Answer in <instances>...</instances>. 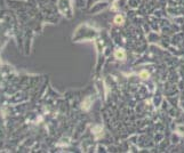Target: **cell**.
Here are the masks:
<instances>
[{
    "instance_id": "obj_1",
    "label": "cell",
    "mask_w": 184,
    "mask_h": 153,
    "mask_svg": "<svg viewBox=\"0 0 184 153\" xmlns=\"http://www.w3.org/2000/svg\"><path fill=\"white\" fill-rule=\"evenodd\" d=\"M123 18L121 17V16H117V17H116V23H117V24H123Z\"/></svg>"
},
{
    "instance_id": "obj_2",
    "label": "cell",
    "mask_w": 184,
    "mask_h": 153,
    "mask_svg": "<svg viewBox=\"0 0 184 153\" xmlns=\"http://www.w3.org/2000/svg\"><path fill=\"white\" fill-rule=\"evenodd\" d=\"M148 77H149V73H148V72H145V71L141 72V78L145 79V78H148Z\"/></svg>"
},
{
    "instance_id": "obj_3",
    "label": "cell",
    "mask_w": 184,
    "mask_h": 153,
    "mask_svg": "<svg viewBox=\"0 0 184 153\" xmlns=\"http://www.w3.org/2000/svg\"><path fill=\"white\" fill-rule=\"evenodd\" d=\"M116 56H117V57H120V56L123 57V56H125V54H123V50H118V52L116 53Z\"/></svg>"
}]
</instances>
